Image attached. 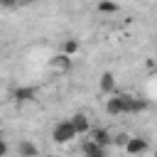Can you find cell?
<instances>
[{
  "label": "cell",
  "instance_id": "10",
  "mask_svg": "<svg viewBox=\"0 0 157 157\" xmlns=\"http://www.w3.org/2000/svg\"><path fill=\"white\" fill-rule=\"evenodd\" d=\"M17 155H20V157H39V147H37L34 142H29V140H20Z\"/></svg>",
  "mask_w": 157,
  "mask_h": 157
},
{
  "label": "cell",
  "instance_id": "6",
  "mask_svg": "<svg viewBox=\"0 0 157 157\" xmlns=\"http://www.w3.org/2000/svg\"><path fill=\"white\" fill-rule=\"evenodd\" d=\"M69 123H71V128H74L76 135H86V132L91 130V123H88V118H86L83 113H74V115L69 118Z\"/></svg>",
  "mask_w": 157,
  "mask_h": 157
},
{
  "label": "cell",
  "instance_id": "13",
  "mask_svg": "<svg viewBox=\"0 0 157 157\" xmlns=\"http://www.w3.org/2000/svg\"><path fill=\"white\" fill-rule=\"evenodd\" d=\"M98 12L113 15V12H118V2H98Z\"/></svg>",
  "mask_w": 157,
  "mask_h": 157
},
{
  "label": "cell",
  "instance_id": "16",
  "mask_svg": "<svg viewBox=\"0 0 157 157\" xmlns=\"http://www.w3.org/2000/svg\"><path fill=\"white\" fill-rule=\"evenodd\" d=\"M86 157H105V150L103 152H96V155H86Z\"/></svg>",
  "mask_w": 157,
  "mask_h": 157
},
{
  "label": "cell",
  "instance_id": "15",
  "mask_svg": "<svg viewBox=\"0 0 157 157\" xmlns=\"http://www.w3.org/2000/svg\"><path fill=\"white\" fill-rule=\"evenodd\" d=\"M7 155V142L2 140V135H0V157H5Z\"/></svg>",
  "mask_w": 157,
  "mask_h": 157
},
{
  "label": "cell",
  "instance_id": "8",
  "mask_svg": "<svg viewBox=\"0 0 157 157\" xmlns=\"http://www.w3.org/2000/svg\"><path fill=\"white\" fill-rule=\"evenodd\" d=\"M147 108H150V103H147L145 98L128 96V101H125V113H142V110H147Z\"/></svg>",
  "mask_w": 157,
  "mask_h": 157
},
{
  "label": "cell",
  "instance_id": "7",
  "mask_svg": "<svg viewBox=\"0 0 157 157\" xmlns=\"http://www.w3.org/2000/svg\"><path fill=\"white\" fill-rule=\"evenodd\" d=\"M88 132H91V137H88V140H93L98 147H103V150H105V147L110 145V132H108L105 128H91Z\"/></svg>",
  "mask_w": 157,
  "mask_h": 157
},
{
  "label": "cell",
  "instance_id": "12",
  "mask_svg": "<svg viewBox=\"0 0 157 157\" xmlns=\"http://www.w3.org/2000/svg\"><path fill=\"white\" fill-rule=\"evenodd\" d=\"M81 150H83V157H86V155H96V152H103V147H98L93 140H86V142L81 145Z\"/></svg>",
  "mask_w": 157,
  "mask_h": 157
},
{
  "label": "cell",
  "instance_id": "4",
  "mask_svg": "<svg viewBox=\"0 0 157 157\" xmlns=\"http://www.w3.org/2000/svg\"><path fill=\"white\" fill-rule=\"evenodd\" d=\"M49 69L54 74H66V71H71V59L66 54H54L49 59Z\"/></svg>",
  "mask_w": 157,
  "mask_h": 157
},
{
  "label": "cell",
  "instance_id": "1",
  "mask_svg": "<svg viewBox=\"0 0 157 157\" xmlns=\"http://www.w3.org/2000/svg\"><path fill=\"white\" fill-rule=\"evenodd\" d=\"M74 137H76V132H74V128H71L69 120H59V123L54 125V130H52V140H54L56 145H66V142H71Z\"/></svg>",
  "mask_w": 157,
  "mask_h": 157
},
{
  "label": "cell",
  "instance_id": "11",
  "mask_svg": "<svg viewBox=\"0 0 157 157\" xmlns=\"http://www.w3.org/2000/svg\"><path fill=\"white\" fill-rule=\"evenodd\" d=\"M78 49H81V42H78V39H74V37H69V39L64 42V49H61V54H66V56L71 59V56H74Z\"/></svg>",
  "mask_w": 157,
  "mask_h": 157
},
{
  "label": "cell",
  "instance_id": "5",
  "mask_svg": "<svg viewBox=\"0 0 157 157\" xmlns=\"http://www.w3.org/2000/svg\"><path fill=\"white\" fill-rule=\"evenodd\" d=\"M12 98H15L17 103H29V101L37 98V88H34V86H17V88L12 91Z\"/></svg>",
  "mask_w": 157,
  "mask_h": 157
},
{
  "label": "cell",
  "instance_id": "14",
  "mask_svg": "<svg viewBox=\"0 0 157 157\" xmlns=\"http://www.w3.org/2000/svg\"><path fill=\"white\" fill-rule=\"evenodd\" d=\"M128 132H118V135H110V145H118V147H125V142H128Z\"/></svg>",
  "mask_w": 157,
  "mask_h": 157
},
{
  "label": "cell",
  "instance_id": "17",
  "mask_svg": "<svg viewBox=\"0 0 157 157\" xmlns=\"http://www.w3.org/2000/svg\"><path fill=\"white\" fill-rule=\"evenodd\" d=\"M39 157H54V155H39Z\"/></svg>",
  "mask_w": 157,
  "mask_h": 157
},
{
  "label": "cell",
  "instance_id": "3",
  "mask_svg": "<svg viewBox=\"0 0 157 157\" xmlns=\"http://www.w3.org/2000/svg\"><path fill=\"white\" fill-rule=\"evenodd\" d=\"M147 147H150V142L145 140V137H128V142H125V152L128 155H132V157H137V155H142V152H147Z\"/></svg>",
  "mask_w": 157,
  "mask_h": 157
},
{
  "label": "cell",
  "instance_id": "2",
  "mask_svg": "<svg viewBox=\"0 0 157 157\" xmlns=\"http://www.w3.org/2000/svg\"><path fill=\"white\" fill-rule=\"evenodd\" d=\"M125 101H128V93H113V98L105 101V113L108 115H123L125 113Z\"/></svg>",
  "mask_w": 157,
  "mask_h": 157
},
{
  "label": "cell",
  "instance_id": "9",
  "mask_svg": "<svg viewBox=\"0 0 157 157\" xmlns=\"http://www.w3.org/2000/svg\"><path fill=\"white\" fill-rule=\"evenodd\" d=\"M101 91L103 93H118V81H115V76L110 74V71H105L103 76H101Z\"/></svg>",
  "mask_w": 157,
  "mask_h": 157
}]
</instances>
